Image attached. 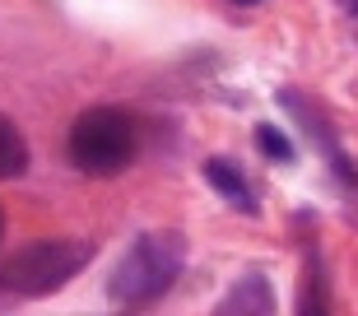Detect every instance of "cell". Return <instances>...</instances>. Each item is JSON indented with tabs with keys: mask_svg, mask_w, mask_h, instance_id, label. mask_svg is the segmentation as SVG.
Listing matches in <instances>:
<instances>
[{
	"mask_svg": "<svg viewBox=\"0 0 358 316\" xmlns=\"http://www.w3.org/2000/svg\"><path fill=\"white\" fill-rule=\"evenodd\" d=\"M28 172V140L10 117H0V182H14Z\"/></svg>",
	"mask_w": 358,
	"mask_h": 316,
	"instance_id": "6",
	"label": "cell"
},
{
	"mask_svg": "<svg viewBox=\"0 0 358 316\" xmlns=\"http://www.w3.org/2000/svg\"><path fill=\"white\" fill-rule=\"evenodd\" d=\"M205 177H210V186H214V191H219V196L228 200V205H238V210H247V214L256 210V196L247 191L242 172L233 168L228 158H210V163H205Z\"/></svg>",
	"mask_w": 358,
	"mask_h": 316,
	"instance_id": "5",
	"label": "cell"
},
{
	"mask_svg": "<svg viewBox=\"0 0 358 316\" xmlns=\"http://www.w3.org/2000/svg\"><path fill=\"white\" fill-rule=\"evenodd\" d=\"M182 265H186L182 233H145L117 261V270L107 279V293L117 307H149L177 284Z\"/></svg>",
	"mask_w": 358,
	"mask_h": 316,
	"instance_id": "1",
	"label": "cell"
},
{
	"mask_svg": "<svg viewBox=\"0 0 358 316\" xmlns=\"http://www.w3.org/2000/svg\"><path fill=\"white\" fill-rule=\"evenodd\" d=\"M70 163L89 177H117L135 158V121L121 107H89L75 117L66 140Z\"/></svg>",
	"mask_w": 358,
	"mask_h": 316,
	"instance_id": "3",
	"label": "cell"
},
{
	"mask_svg": "<svg viewBox=\"0 0 358 316\" xmlns=\"http://www.w3.org/2000/svg\"><path fill=\"white\" fill-rule=\"evenodd\" d=\"M93 261V247L80 237H47L33 247L14 251L10 261H0V289L14 298H42V293L66 289Z\"/></svg>",
	"mask_w": 358,
	"mask_h": 316,
	"instance_id": "2",
	"label": "cell"
},
{
	"mask_svg": "<svg viewBox=\"0 0 358 316\" xmlns=\"http://www.w3.org/2000/svg\"><path fill=\"white\" fill-rule=\"evenodd\" d=\"M0 237H5V214H0Z\"/></svg>",
	"mask_w": 358,
	"mask_h": 316,
	"instance_id": "9",
	"label": "cell"
},
{
	"mask_svg": "<svg viewBox=\"0 0 358 316\" xmlns=\"http://www.w3.org/2000/svg\"><path fill=\"white\" fill-rule=\"evenodd\" d=\"M256 140L266 145V154L275 158V163H289V158H293V140H284L275 126H261V131H256Z\"/></svg>",
	"mask_w": 358,
	"mask_h": 316,
	"instance_id": "7",
	"label": "cell"
},
{
	"mask_svg": "<svg viewBox=\"0 0 358 316\" xmlns=\"http://www.w3.org/2000/svg\"><path fill=\"white\" fill-rule=\"evenodd\" d=\"M238 5H256V0H238Z\"/></svg>",
	"mask_w": 358,
	"mask_h": 316,
	"instance_id": "10",
	"label": "cell"
},
{
	"mask_svg": "<svg viewBox=\"0 0 358 316\" xmlns=\"http://www.w3.org/2000/svg\"><path fill=\"white\" fill-rule=\"evenodd\" d=\"M219 312L224 316H233V312H261L266 316V312H275V289L266 284V275H247L238 289L219 303Z\"/></svg>",
	"mask_w": 358,
	"mask_h": 316,
	"instance_id": "4",
	"label": "cell"
},
{
	"mask_svg": "<svg viewBox=\"0 0 358 316\" xmlns=\"http://www.w3.org/2000/svg\"><path fill=\"white\" fill-rule=\"evenodd\" d=\"M340 5H345V10H349V14L358 19V0H340Z\"/></svg>",
	"mask_w": 358,
	"mask_h": 316,
	"instance_id": "8",
	"label": "cell"
}]
</instances>
